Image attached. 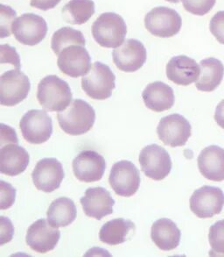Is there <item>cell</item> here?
I'll return each instance as SVG.
<instances>
[{"label":"cell","mask_w":224,"mask_h":257,"mask_svg":"<svg viewBox=\"0 0 224 257\" xmlns=\"http://www.w3.org/2000/svg\"><path fill=\"white\" fill-rule=\"evenodd\" d=\"M59 125L70 136H82L92 128L96 121V111L86 101L75 99L57 115Z\"/></svg>","instance_id":"1"},{"label":"cell","mask_w":224,"mask_h":257,"mask_svg":"<svg viewBox=\"0 0 224 257\" xmlns=\"http://www.w3.org/2000/svg\"><path fill=\"white\" fill-rule=\"evenodd\" d=\"M72 97L69 84L57 76H47L39 83L37 98L47 111H64L70 104Z\"/></svg>","instance_id":"2"},{"label":"cell","mask_w":224,"mask_h":257,"mask_svg":"<svg viewBox=\"0 0 224 257\" xmlns=\"http://www.w3.org/2000/svg\"><path fill=\"white\" fill-rule=\"evenodd\" d=\"M127 27L124 19L115 13H104L92 25L95 41L104 48L117 49L124 42Z\"/></svg>","instance_id":"3"},{"label":"cell","mask_w":224,"mask_h":257,"mask_svg":"<svg viewBox=\"0 0 224 257\" xmlns=\"http://www.w3.org/2000/svg\"><path fill=\"white\" fill-rule=\"evenodd\" d=\"M116 76L111 68L96 62L90 71L82 78V88L89 97L96 100H105L112 95L116 87Z\"/></svg>","instance_id":"4"},{"label":"cell","mask_w":224,"mask_h":257,"mask_svg":"<svg viewBox=\"0 0 224 257\" xmlns=\"http://www.w3.org/2000/svg\"><path fill=\"white\" fill-rule=\"evenodd\" d=\"M182 20L179 14L169 7L153 8L145 15V28L152 35L170 38L177 35L181 28Z\"/></svg>","instance_id":"5"},{"label":"cell","mask_w":224,"mask_h":257,"mask_svg":"<svg viewBox=\"0 0 224 257\" xmlns=\"http://www.w3.org/2000/svg\"><path fill=\"white\" fill-rule=\"evenodd\" d=\"M22 136L31 144L48 142L53 134L52 118L43 110H30L20 122Z\"/></svg>","instance_id":"6"},{"label":"cell","mask_w":224,"mask_h":257,"mask_svg":"<svg viewBox=\"0 0 224 257\" xmlns=\"http://www.w3.org/2000/svg\"><path fill=\"white\" fill-rule=\"evenodd\" d=\"M31 90L30 80L20 70H8L0 77V103L14 106L25 100Z\"/></svg>","instance_id":"7"},{"label":"cell","mask_w":224,"mask_h":257,"mask_svg":"<svg viewBox=\"0 0 224 257\" xmlns=\"http://www.w3.org/2000/svg\"><path fill=\"white\" fill-rule=\"evenodd\" d=\"M139 164L145 176L152 180H163L172 170V160L168 152L158 144H151L141 150Z\"/></svg>","instance_id":"8"},{"label":"cell","mask_w":224,"mask_h":257,"mask_svg":"<svg viewBox=\"0 0 224 257\" xmlns=\"http://www.w3.org/2000/svg\"><path fill=\"white\" fill-rule=\"evenodd\" d=\"M140 174L130 161H120L111 168L109 183L116 194L120 197H131L138 191Z\"/></svg>","instance_id":"9"},{"label":"cell","mask_w":224,"mask_h":257,"mask_svg":"<svg viewBox=\"0 0 224 257\" xmlns=\"http://www.w3.org/2000/svg\"><path fill=\"white\" fill-rule=\"evenodd\" d=\"M12 32L21 44L35 46L45 39L48 24L45 19L37 14H24L14 21Z\"/></svg>","instance_id":"10"},{"label":"cell","mask_w":224,"mask_h":257,"mask_svg":"<svg viewBox=\"0 0 224 257\" xmlns=\"http://www.w3.org/2000/svg\"><path fill=\"white\" fill-rule=\"evenodd\" d=\"M223 205V191L214 186H202L194 191L190 198L191 211L200 219L217 215L221 212Z\"/></svg>","instance_id":"11"},{"label":"cell","mask_w":224,"mask_h":257,"mask_svg":"<svg viewBox=\"0 0 224 257\" xmlns=\"http://www.w3.org/2000/svg\"><path fill=\"white\" fill-rule=\"evenodd\" d=\"M191 131L192 126L188 120L177 113L161 118L157 126L159 140L172 148L184 146L191 136Z\"/></svg>","instance_id":"12"},{"label":"cell","mask_w":224,"mask_h":257,"mask_svg":"<svg viewBox=\"0 0 224 257\" xmlns=\"http://www.w3.org/2000/svg\"><path fill=\"white\" fill-rule=\"evenodd\" d=\"M57 65L62 73L74 78L85 76L91 68V57L85 47L71 45L59 54Z\"/></svg>","instance_id":"13"},{"label":"cell","mask_w":224,"mask_h":257,"mask_svg":"<svg viewBox=\"0 0 224 257\" xmlns=\"http://www.w3.org/2000/svg\"><path fill=\"white\" fill-rule=\"evenodd\" d=\"M113 62L117 69L124 72H135L143 67L147 53L145 46L135 39H128L112 53Z\"/></svg>","instance_id":"14"},{"label":"cell","mask_w":224,"mask_h":257,"mask_svg":"<svg viewBox=\"0 0 224 257\" xmlns=\"http://www.w3.org/2000/svg\"><path fill=\"white\" fill-rule=\"evenodd\" d=\"M64 177L62 164L56 158H43L39 161L32 173L35 187L48 193L59 189Z\"/></svg>","instance_id":"15"},{"label":"cell","mask_w":224,"mask_h":257,"mask_svg":"<svg viewBox=\"0 0 224 257\" xmlns=\"http://www.w3.org/2000/svg\"><path fill=\"white\" fill-rule=\"evenodd\" d=\"M72 167L78 180L84 183H94L101 180L104 177L106 162L96 151L84 150L74 159Z\"/></svg>","instance_id":"16"},{"label":"cell","mask_w":224,"mask_h":257,"mask_svg":"<svg viewBox=\"0 0 224 257\" xmlns=\"http://www.w3.org/2000/svg\"><path fill=\"white\" fill-rule=\"evenodd\" d=\"M60 238V230L53 227L45 219H41L33 223L28 228L26 241L33 250L46 254L55 249Z\"/></svg>","instance_id":"17"},{"label":"cell","mask_w":224,"mask_h":257,"mask_svg":"<svg viewBox=\"0 0 224 257\" xmlns=\"http://www.w3.org/2000/svg\"><path fill=\"white\" fill-rule=\"evenodd\" d=\"M80 202L85 214L97 220L113 213L115 200L104 188H89Z\"/></svg>","instance_id":"18"},{"label":"cell","mask_w":224,"mask_h":257,"mask_svg":"<svg viewBox=\"0 0 224 257\" xmlns=\"http://www.w3.org/2000/svg\"><path fill=\"white\" fill-rule=\"evenodd\" d=\"M200 67L195 60L186 56L172 57L166 64V76L178 85L187 86L200 77Z\"/></svg>","instance_id":"19"},{"label":"cell","mask_w":224,"mask_h":257,"mask_svg":"<svg viewBox=\"0 0 224 257\" xmlns=\"http://www.w3.org/2000/svg\"><path fill=\"white\" fill-rule=\"evenodd\" d=\"M30 156L17 143H7L0 150V172L10 177L23 173L29 164Z\"/></svg>","instance_id":"20"},{"label":"cell","mask_w":224,"mask_h":257,"mask_svg":"<svg viewBox=\"0 0 224 257\" xmlns=\"http://www.w3.org/2000/svg\"><path fill=\"white\" fill-rule=\"evenodd\" d=\"M198 168L205 178L214 182L224 180V150L218 146L204 149L198 157Z\"/></svg>","instance_id":"21"},{"label":"cell","mask_w":224,"mask_h":257,"mask_svg":"<svg viewBox=\"0 0 224 257\" xmlns=\"http://www.w3.org/2000/svg\"><path fill=\"white\" fill-rule=\"evenodd\" d=\"M142 97L146 107L155 112L171 109L175 100L172 87L160 81L153 82L145 87Z\"/></svg>","instance_id":"22"},{"label":"cell","mask_w":224,"mask_h":257,"mask_svg":"<svg viewBox=\"0 0 224 257\" xmlns=\"http://www.w3.org/2000/svg\"><path fill=\"white\" fill-rule=\"evenodd\" d=\"M181 233L175 223L169 219H158L151 229V238L159 249L170 251L179 246Z\"/></svg>","instance_id":"23"},{"label":"cell","mask_w":224,"mask_h":257,"mask_svg":"<svg viewBox=\"0 0 224 257\" xmlns=\"http://www.w3.org/2000/svg\"><path fill=\"white\" fill-rule=\"evenodd\" d=\"M200 77L195 82V86L200 91H213L220 85L223 78V64L220 60L210 57L200 61Z\"/></svg>","instance_id":"24"},{"label":"cell","mask_w":224,"mask_h":257,"mask_svg":"<svg viewBox=\"0 0 224 257\" xmlns=\"http://www.w3.org/2000/svg\"><path fill=\"white\" fill-rule=\"evenodd\" d=\"M76 206L70 198H59L51 203L47 212L48 221L56 228L65 227L72 224L76 219Z\"/></svg>","instance_id":"25"},{"label":"cell","mask_w":224,"mask_h":257,"mask_svg":"<svg viewBox=\"0 0 224 257\" xmlns=\"http://www.w3.org/2000/svg\"><path fill=\"white\" fill-rule=\"evenodd\" d=\"M132 230H135V224L131 220L122 218L112 219L102 226L99 239L104 243L116 246L125 242Z\"/></svg>","instance_id":"26"},{"label":"cell","mask_w":224,"mask_h":257,"mask_svg":"<svg viewBox=\"0 0 224 257\" xmlns=\"http://www.w3.org/2000/svg\"><path fill=\"white\" fill-rule=\"evenodd\" d=\"M62 13L66 22L83 25L95 14V3L93 0H70L62 8Z\"/></svg>","instance_id":"27"},{"label":"cell","mask_w":224,"mask_h":257,"mask_svg":"<svg viewBox=\"0 0 224 257\" xmlns=\"http://www.w3.org/2000/svg\"><path fill=\"white\" fill-rule=\"evenodd\" d=\"M85 44L86 42L82 32L65 27L55 32L53 35L51 48L54 53L59 56V54L69 46L80 45L85 47Z\"/></svg>","instance_id":"28"},{"label":"cell","mask_w":224,"mask_h":257,"mask_svg":"<svg viewBox=\"0 0 224 257\" xmlns=\"http://www.w3.org/2000/svg\"><path fill=\"white\" fill-rule=\"evenodd\" d=\"M208 240L211 246L209 255L224 256V219L219 220L210 226Z\"/></svg>","instance_id":"29"},{"label":"cell","mask_w":224,"mask_h":257,"mask_svg":"<svg viewBox=\"0 0 224 257\" xmlns=\"http://www.w3.org/2000/svg\"><path fill=\"white\" fill-rule=\"evenodd\" d=\"M182 1L183 7L185 10L190 14H194L197 16H203L209 13L216 0H180Z\"/></svg>","instance_id":"30"},{"label":"cell","mask_w":224,"mask_h":257,"mask_svg":"<svg viewBox=\"0 0 224 257\" xmlns=\"http://www.w3.org/2000/svg\"><path fill=\"white\" fill-rule=\"evenodd\" d=\"M17 16L16 12L10 7L1 5L0 7V37L6 38L11 35L12 26Z\"/></svg>","instance_id":"31"},{"label":"cell","mask_w":224,"mask_h":257,"mask_svg":"<svg viewBox=\"0 0 224 257\" xmlns=\"http://www.w3.org/2000/svg\"><path fill=\"white\" fill-rule=\"evenodd\" d=\"M209 29L218 42L224 45V11H220L214 14L211 19Z\"/></svg>","instance_id":"32"},{"label":"cell","mask_w":224,"mask_h":257,"mask_svg":"<svg viewBox=\"0 0 224 257\" xmlns=\"http://www.w3.org/2000/svg\"><path fill=\"white\" fill-rule=\"evenodd\" d=\"M1 210L10 208L15 201L16 191L10 184L1 181Z\"/></svg>","instance_id":"33"},{"label":"cell","mask_w":224,"mask_h":257,"mask_svg":"<svg viewBox=\"0 0 224 257\" xmlns=\"http://www.w3.org/2000/svg\"><path fill=\"white\" fill-rule=\"evenodd\" d=\"M6 63L13 64L18 70L21 69L20 56L15 49L9 45H1V63Z\"/></svg>","instance_id":"34"},{"label":"cell","mask_w":224,"mask_h":257,"mask_svg":"<svg viewBox=\"0 0 224 257\" xmlns=\"http://www.w3.org/2000/svg\"><path fill=\"white\" fill-rule=\"evenodd\" d=\"M5 143L19 144V140L15 130L11 128L9 125L1 124V145H4Z\"/></svg>","instance_id":"35"},{"label":"cell","mask_w":224,"mask_h":257,"mask_svg":"<svg viewBox=\"0 0 224 257\" xmlns=\"http://www.w3.org/2000/svg\"><path fill=\"white\" fill-rule=\"evenodd\" d=\"M61 2V0H30L31 7L42 11L53 9Z\"/></svg>","instance_id":"36"},{"label":"cell","mask_w":224,"mask_h":257,"mask_svg":"<svg viewBox=\"0 0 224 257\" xmlns=\"http://www.w3.org/2000/svg\"><path fill=\"white\" fill-rule=\"evenodd\" d=\"M214 120L219 126L224 129V99L221 100L216 106L215 113H214Z\"/></svg>","instance_id":"37"},{"label":"cell","mask_w":224,"mask_h":257,"mask_svg":"<svg viewBox=\"0 0 224 257\" xmlns=\"http://www.w3.org/2000/svg\"><path fill=\"white\" fill-rule=\"evenodd\" d=\"M166 1H167V2H170V3L178 4L179 3V1H180V0H166Z\"/></svg>","instance_id":"38"}]
</instances>
